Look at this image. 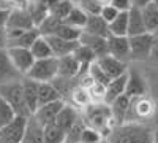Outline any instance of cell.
Segmentation results:
<instances>
[{
  "label": "cell",
  "mask_w": 158,
  "mask_h": 143,
  "mask_svg": "<svg viewBox=\"0 0 158 143\" xmlns=\"http://www.w3.org/2000/svg\"><path fill=\"white\" fill-rule=\"evenodd\" d=\"M81 118H82V121L87 127L95 129L97 132H100L103 140L106 138L111 134V131L115 127L111 108L104 102L89 103V105L81 111Z\"/></svg>",
  "instance_id": "6da1fadb"
},
{
  "label": "cell",
  "mask_w": 158,
  "mask_h": 143,
  "mask_svg": "<svg viewBox=\"0 0 158 143\" xmlns=\"http://www.w3.org/2000/svg\"><path fill=\"white\" fill-rule=\"evenodd\" d=\"M104 140L109 143H153V134L144 124L125 123L115 126Z\"/></svg>",
  "instance_id": "7a4b0ae2"
},
{
  "label": "cell",
  "mask_w": 158,
  "mask_h": 143,
  "mask_svg": "<svg viewBox=\"0 0 158 143\" xmlns=\"http://www.w3.org/2000/svg\"><path fill=\"white\" fill-rule=\"evenodd\" d=\"M0 97L13 108L16 116H24V118L32 116L30 111L27 110L25 100H24L22 80L21 81H13V83H8V84H2L0 86Z\"/></svg>",
  "instance_id": "3957f363"
},
{
  "label": "cell",
  "mask_w": 158,
  "mask_h": 143,
  "mask_svg": "<svg viewBox=\"0 0 158 143\" xmlns=\"http://www.w3.org/2000/svg\"><path fill=\"white\" fill-rule=\"evenodd\" d=\"M57 72H59V62L56 57L40 59L35 60V64L29 70V73L25 75V78L33 80L36 83H51L57 76Z\"/></svg>",
  "instance_id": "277c9868"
},
{
  "label": "cell",
  "mask_w": 158,
  "mask_h": 143,
  "mask_svg": "<svg viewBox=\"0 0 158 143\" xmlns=\"http://www.w3.org/2000/svg\"><path fill=\"white\" fill-rule=\"evenodd\" d=\"M153 34H141L135 37H128L130 43V59L133 60H146L150 59L152 45H153Z\"/></svg>",
  "instance_id": "5b68a950"
},
{
  "label": "cell",
  "mask_w": 158,
  "mask_h": 143,
  "mask_svg": "<svg viewBox=\"0 0 158 143\" xmlns=\"http://www.w3.org/2000/svg\"><path fill=\"white\" fill-rule=\"evenodd\" d=\"M153 111H155V105L147 96L131 99L130 111H128V116H127V123H136V121L149 119L153 114Z\"/></svg>",
  "instance_id": "8992f818"
},
{
  "label": "cell",
  "mask_w": 158,
  "mask_h": 143,
  "mask_svg": "<svg viewBox=\"0 0 158 143\" xmlns=\"http://www.w3.org/2000/svg\"><path fill=\"white\" fill-rule=\"evenodd\" d=\"M5 34H6V49L8 48L30 49V46L40 37L38 29H30V30H8V29H5Z\"/></svg>",
  "instance_id": "52a82bcc"
},
{
  "label": "cell",
  "mask_w": 158,
  "mask_h": 143,
  "mask_svg": "<svg viewBox=\"0 0 158 143\" xmlns=\"http://www.w3.org/2000/svg\"><path fill=\"white\" fill-rule=\"evenodd\" d=\"M27 118L15 116V119L0 129V143H21L25 131Z\"/></svg>",
  "instance_id": "ba28073f"
},
{
  "label": "cell",
  "mask_w": 158,
  "mask_h": 143,
  "mask_svg": "<svg viewBox=\"0 0 158 143\" xmlns=\"http://www.w3.org/2000/svg\"><path fill=\"white\" fill-rule=\"evenodd\" d=\"M8 57L11 60V64L15 65V69L25 76L29 73V70L32 69V65L35 64V57L32 56L30 49H25V48H8L6 49Z\"/></svg>",
  "instance_id": "9c48e42d"
},
{
  "label": "cell",
  "mask_w": 158,
  "mask_h": 143,
  "mask_svg": "<svg viewBox=\"0 0 158 143\" xmlns=\"http://www.w3.org/2000/svg\"><path fill=\"white\" fill-rule=\"evenodd\" d=\"M125 96L128 99H136V97H144L147 96V83L144 76L133 70L128 69L127 72V86H125Z\"/></svg>",
  "instance_id": "30bf717a"
},
{
  "label": "cell",
  "mask_w": 158,
  "mask_h": 143,
  "mask_svg": "<svg viewBox=\"0 0 158 143\" xmlns=\"http://www.w3.org/2000/svg\"><path fill=\"white\" fill-rule=\"evenodd\" d=\"M5 29H8V30H30V29H36V27L33 25V21L27 10L11 8Z\"/></svg>",
  "instance_id": "8fae6325"
},
{
  "label": "cell",
  "mask_w": 158,
  "mask_h": 143,
  "mask_svg": "<svg viewBox=\"0 0 158 143\" xmlns=\"http://www.w3.org/2000/svg\"><path fill=\"white\" fill-rule=\"evenodd\" d=\"M108 56H112L122 62H127L130 59V43L128 37H108Z\"/></svg>",
  "instance_id": "7c38bea8"
},
{
  "label": "cell",
  "mask_w": 158,
  "mask_h": 143,
  "mask_svg": "<svg viewBox=\"0 0 158 143\" xmlns=\"http://www.w3.org/2000/svg\"><path fill=\"white\" fill-rule=\"evenodd\" d=\"M97 64L100 65V69L108 75L109 80H114V78H118L128 72V65L127 62H122L112 56H104L97 59Z\"/></svg>",
  "instance_id": "4fadbf2b"
},
{
  "label": "cell",
  "mask_w": 158,
  "mask_h": 143,
  "mask_svg": "<svg viewBox=\"0 0 158 143\" xmlns=\"http://www.w3.org/2000/svg\"><path fill=\"white\" fill-rule=\"evenodd\" d=\"M63 105H65V100H56V102H52V103H48V105L40 107L35 111V114H32V116L41 126L52 124V123H56L57 114L60 113V110L63 108Z\"/></svg>",
  "instance_id": "5bb4252c"
},
{
  "label": "cell",
  "mask_w": 158,
  "mask_h": 143,
  "mask_svg": "<svg viewBox=\"0 0 158 143\" xmlns=\"http://www.w3.org/2000/svg\"><path fill=\"white\" fill-rule=\"evenodd\" d=\"M22 78L24 76L11 64L6 49H2L0 51V86L13 83V81H21Z\"/></svg>",
  "instance_id": "9a60e30c"
},
{
  "label": "cell",
  "mask_w": 158,
  "mask_h": 143,
  "mask_svg": "<svg viewBox=\"0 0 158 143\" xmlns=\"http://www.w3.org/2000/svg\"><path fill=\"white\" fill-rule=\"evenodd\" d=\"M44 38L48 40L51 51H52V56L56 59L71 56L74 53V49L79 46V42H68V40H63V38L54 37V35H49V37H44Z\"/></svg>",
  "instance_id": "2e32d148"
},
{
  "label": "cell",
  "mask_w": 158,
  "mask_h": 143,
  "mask_svg": "<svg viewBox=\"0 0 158 143\" xmlns=\"http://www.w3.org/2000/svg\"><path fill=\"white\" fill-rule=\"evenodd\" d=\"M79 119H81V111H79L77 108H74L73 105H70V103L65 102L63 108H62L60 113L57 114L56 124L65 132V135H67V132L70 131V129H71Z\"/></svg>",
  "instance_id": "e0dca14e"
},
{
  "label": "cell",
  "mask_w": 158,
  "mask_h": 143,
  "mask_svg": "<svg viewBox=\"0 0 158 143\" xmlns=\"http://www.w3.org/2000/svg\"><path fill=\"white\" fill-rule=\"evenodd\" d=\"M79 43L87 46L92 53L95 54L97 59L108 56V38L103 37H97V35H89V34H81V38H79Z\"/></svg>",
  "instance_id": "ac0fdd59"
},
{
  "label": "cell",
  "mask_w": 158,
  "mask_h": 143,
  "mask_svg": "<svg viewBox=\"0 0 158 143\" xmlns=\"http://www.w3.org/2000/svg\"><path fill=\"white\" fill-rule=\"evenodd\" d=\"M22 92H24V100L27 110L30 111V114H35V111L38 110V83L29 78H22Z\"/></svg>",
  "instance_id": "d6986e66"
},
{
  "label": "cell",
  "mask_w": 158,
  "mask_h": 143,
  "mask_svg": "<svg viewBox=\"0 0 158 143\" xmlns=\"http://www.w3.org/2000/svg\"><path fill=\"white\" fill-rule=\"evenodd\" d=\"M130 102H131V99H128L123 94L118 99H115L109 105L111 113H112V119H114L115 126H120V124L127 123V116H128V111H130Z\"/></svg>",
  "instance_id": "ffe728a7"
},
{
  "label": "cell",
  "mask_w": 158,
  "mask_h": 143,
  "mask_svg": "<svg viewBox=\"0 0 158 143\" xmlns=\"http://www.w3.org/2000/svg\"><path fill=\"white\" fill-rule=\"evenodd\" d=\"M125 86H127V73L111 80L109 84L106 86V91H104V100L103 102L106 105H111L115 99H118L120 96L125 94Z\"/></svg>",
  "instance_id": "44dd1931"
},
{
  "label": "cell",
  "mask_w": 158,
  "mask_h": 143,
  "mask_svg": "<svg viewBox=\"0 0 158 143\" xmlns=\"http://www.w3.org/2000/svg\"><path fill=\"white\" fill-rule=\"evenodd\" d=\"M59 62V72H57V76L60 78H68V80H74L77 78L79 72H81V67H79L77 60L71 56H65V57H60L57 59Z\"/></svg>",
  "instance_id": "7402d4cb"
},
{
  "label": "cell",
  "mask_w": 158,
  "mask_h": 143,
  "mask_svg": "<svg viewBox=\"0 0 158 143\" xmlns=\"http://www.w3.org/2000/svg\"><path fill=\"white\" fill-rule=\"evenodd\" d=\"M21 143H44L43 140V126L40 124L33 116L27 118V124H25V131Z\"/></svg>",
  "instance_id": "603a6c76"
},
{
  "label": "cell",
  "mask_w": 158,
  "mask_h": 143,
  "mask_svg": "<svg viewBox=\"0 0 158 143\" xmlns=\"http://www.w3.org/2000/svg\"><path fill=\"white\" fill-rule=\"evenodd\" d=\"M84 34H89V35H97V37H103V38H108L109 37V27L108 24L103 21V18L100 15H95V16H89L87 18V22L82 29Z\"/></svg>",
  "instance_id": "cb8c5ba5"
},
{
  "label": "cell",
  "mask_w": 158,
  "mask_h": 143,
  "mask_svg": "<svg viewBox=\"0 0 158 143\" xmlns=\"http://www.w3.org/2000/svg\"><path fill=\"white\" fill-rule=\"evenodd\" d=\"M146 25L142 21V15H141V8L131 7L128 10V34L127 37H135V35H141L146 34Z\"/></svg>",
  "instance_id": "d4e9b609"
},
{
  "label": "cell",
  "mask_w": 158,
  "mask_h": 143,
  "mask_svg": "<svg viewBox=\"0 0 158 143\" xmlns=\"http://www.w3.org/2000/svg\"><path fill=\"white\" fill-rule=\"evenodd\" d=\"M73 57L77 60L79 67H81V72H79V75H77V76L89 73V67H90V64H94V62L97 60L95 54L92 53V51H90L87 46H84V45H81V43H79V46L74 49Z\"/></svg>",
  "instance_id": "484cf974"
},
{
  "label": "cell",
  "mask_w": 158,
  "mask_h": 143,
  "mask_svg": "<svg viewBox=\"0 0 158 143\" xmlns=\"http://www.w3.org/2000/svg\"><path fill=\"white\" fill-rule=\"evenodd\" d=\"M56 100H63L59 91L54 87L52 83H38V108L52 103Z\"/></svg>",
  "instance_id": "4316f807"
},
{
  "label": "cell",
  "mask_w": 158,
  "mask_h": 143,
  "mask_svg": "<svg viewBox=\"0 0 158 143\" xmlns=\"http://www.w3.org/2000/svg\"><path fill=\"white\" fill-rule=\"evenodd\" d=\"M141 15H142L144 25H146V30L149 34H155V30L158 29V8L153 3H149L141 8Z\"/></svg>",
  "instance_id": "83f0119b"
},
{
  "label": "cell",
  "mask_w": 158,
  "mask_h": 143,
  "mask_svg": "<svg viewBox=\"0 0 158 143\" xmlns=\"http://www.w3.org/2000/svg\"><path fill=\"white\" fill-rule=\"evenodd\" d=\"M30 53L35 57V60L54 57V56H52V51H51V46H49L48 40H46L44 37H41V35H40L36 40H35V43L30 46Z\"/></svg>",
  "instance_id": "f1b7e54d"
},
{
  "label": "cell",
  "mask_w": 158,
  "mask_h": 143,
  "mask_svg": "<svg viewBox=\"0 0 158 143\" xmlns=\"http://www.w3.org/2000/svg\"><path fill=\"white\" fill-rule=\"evenodd\" d=\"M108 27H109V35L127 37V34H128V11L118 13L117 18L111 24H108Z\"/></svg>",
  "instance_id": "f546056e"
},
{
  "label": "cell",
  "mask_w": 158,
  "mask_h": 143,
  "mask_svg": "<svg viewBox=\"0 0 158 143\" xmlns=\"http://www.w3.org/2000/svg\"><path fill=\"white\" fill-rule=\"evenodd\" d=\"M81 34H82V30H79V29L73 27V25L67 24L65 21H62L52 35L59 37V38H63V40H68V42H79Z\"/></svg>",
  "instance_id": "4dcf8cb0"
},
{
  "label": "cell",
  "mask_w": 158,
  "mask_h": 143,
  "mask_svg": "<svg viewBox=\"0 0 158 143\" xmlns=\"http://www.w3.org/2000/svg\"><path fill=\"white\" fill-rule=\"evenodd\" d=\"M27 11H29V15H30L32 21H33V25H35V27H38V25L49 16V8L44 7L43 3H40L38 0H35V2H30V3H29Z\"/></svg>",
  "instance_id": "1f68e13d"
},
{
  "label": "cell",
  "mask_w": 158,
  "mask_h": 143,
  "mask_svg": "<svg viewBox=\"0 0 158 143\" xmlns=\"http://www.w3.org/2000/svg\"><path fill=\"white\" fill-rule=\"evenodd\" d=\"M70 105H73L74 108H77L79 111H82L89 103H92L90 102V97H89V92L85 89H82V87H79V86H76L71 92H70Z\"/></svg>",
  "instance_id": "d6a6232c"
},
{
  "label": "cell",
  "mask_w": 158,
  "mask_h": 143,
  "mask_svg": "<svg viewBox=\"0 0 158 143\" xmlns=\"http://www.w3.org/2000/svg\"><path fill=\"white\" fill-rule=\"evenodd\" d=\"M43 140L44 143H65V132L56 123L43 126Z\"/></svg>",
  "instance_id": "836d02e7"
},
{
  "label": "cell",
  "mask_w": 158,
  "mask_h": 143,
  "mask_svg": "<svg viewBox=\"0 0 158 143\" xmlns=\"http://www.w3.org/2000/svg\"><path fill=\"white\" fill-rule=\"evenodd\" d=\"M87 18H89L87 13H84L77 5H74V7L71 8V11L68 13V16L65 18L63 21L67 22V24H70V25H73V27L82 30L84 25H85V22H87Z\"/></svg>",
  "instance_id": "e575fe53"
},
{
  "label": "cell",
  "mask_w": 158,
  "mask_h": 143,
  "mask_svg": "<svg viewBox=\"0 0 158 143\" xmlns=\"http://www.w3.org/2000/svg\"><path fill=\"white\" fill-rule=\"evenodd\" d=\"M62 21L59 19V18H56V16H52L51 13H49V16L38 25V32H40V35L41 37H49V35H52L56 32V29L59 27V24H60Z\"/></svg>",
  "instance_id": "d590c367"
},
{
  "label": "cell",
  "mask_w": 158,
  "mask_h": 143,
  "mask_svg": "<svg viewBox=\"0 0 158 143\" xmlns=\"http://www.w3.org/2000/svg\"><path fill=\"white\" fill-rule=\"evenodd\" d=\"M89 75H90L92 80H94V83L101 84V86H104V87H106V86L109 84V81H111L109 78H108V75L100 69V65L97 64V60H95L94 64H90V67H89Z\"/></svg>",
  "instance_id": "8d00e7d4"
},
{
  "label": "cell",
  "mask_w": 158,
  "mask_h": 143,
  "mask_svg": "<svg viewBox=\"0 0 158 143\" xmlns=\"http://www.w3.org/2000/svg\"><path fill=\"white\" fill-rule=\"evenodd\" d=\"M74 7V3L71 2V0H60V2L56 5V7H52L51 8V15L52 16H56V18H59L60 21H63L65 18L68 16V13L71 11V8Z\"/></svg>",
  "instance_id": "74e56055"
},
{
  "label": "cell",
  "mask_w": 158,
  "mask_h": 143,
  "mask_svg": "<svg viewBox=\"0 0 158 143\" xmlns=\"http://www.w3.org/2000/svg\"><path fill=\"white\" fill-rule=\"evenodd\" d=\"M84 129H85V124H84V121L81 118L67 132V135H65V143H79V141H81V135L84 132Z\"/></svg>",
  "instance_id": "f35d334b"
},
{
  "label": "cell",
  "mask_w": 158,
  "mask_h": 143,
  "mask_svg": "<svg viewBox=\"0 0 158 143\" xmlns=\"http://www.w3.org/2000/svg\"><path fill=\"white\" fill-rule=\"evenodd\" d=\"M15 116H16V113L13 111V108L0 97V129H2L3 126H6L8 123H11L13 119H15Z\"/></svg>",
  "instance_id": "ab89813d"
},
{
  "label": "cell",
  "mask_w": 158,
  "mask_h": 143,
  "mask_svg": "<svg viewBox=\"0 0 158 143\" xmlns=\"http://www.w3.org/2000/svg\"><path fill=\"white\" fill-rule=\"evenodd\" d=\"M76 5L81 8L84 13H87L89 16L100 15V11H101V5L97 2V0H79Z\"/></svg>",
  "instance_id": "60d3db41"
},
{
  "label": "cell",
  "mask_w": 158,
  "mask_h": 143,
  "mask_svg": "<svg viewBox=\"0 0 158 143\" xmlns=\"http://www.w3.org/2000/svg\"><path fill=\"white\" fill-rule=\"evenodd\" d=\"M103 141V137L100 132H97L95 129H90L85 126L84 129V132L81 135V141L79 143H101Z\"/></svg>",
  "instance_id": "b9f144b4"
},
{
  "label": "cell",
  "mask_w": 158,
  "mask_h": 143,
  "mask_svg": "<svg viewBox=\"0 0 158 143\" xmlns=\"http://www.w3.org/2000/svg\"><path fill=\"white\" fill-rule=\"evenodd\" d=\"M117 15H118V11H117L114 7H111V5H104V7H101L100 16L103 18V21L106 22V24H111V22L117 18Z\"/></svg>",
  "instance_id": "7bdbcfd3"
},
{
  "label": "cell",
  "mask_w": 158,
  "mask_h": 143,
  "mask_svg": "<svg viewBox=\"0 0 158 143\" xmlns=\"http://www.w3.org/2000/svg\"><path fill=\"white\" fill-rule=\"evenodd\" d=\"M109 5L114 7L118 13H125V11H128L131 7H133L131 5V0H111Z\"/></svg>",
  "instance_id": "ee69618b"
},
{
  "label": "cell",
  "mask_w": 158,
  "mask_h": 143,
  "mask_svg": "<svg viewBox=\"0 0 158 143\" xmlns=\"http://www.w3.org/2000/svg\"><path fill=\"white\" fill-rule=\"evenodd\" d=\"M8 15H10V10L8 8H0V29H5Z\"/></svg>",
  "instance_id": "f6af8a7d"
},
{
  "label": "cell",
  "mask_w": 158,
  "mask_h": 143,
  "mask_svg": "<svg viewBox=\"0 0 158 143\" xmlns=\"http://www.w3.org/2000/svg\"><path fill=\"white\" fill-rule=\"evenodd\" d=\"M150 57L153 60H158V37L153 38V45H152V53H150Z\"/></svg>",
  "instance_id": "bcb514c9"
},
{
  "label": "cell",
  "mask_w": 158,
  "mask_h": 143,
  "mask_svg": "<svg viewBox=\"0 0 158 143\" xmlns=\"http://www.w3.org/2000/svg\"><path fill=\"white\" fill-rule=\"evenodd\" d=\"M153 0H131V5L136 7V8H142V7H146L149 3H152Z\"/></svg>",
  "instance_id": "7dc6e473"
},
{
  "label": "cell",
  "mask_w": 158,
  "mask_h": 143,
  "mask_svg": "<svg viewBox=\"0 0 158 143\" xmlns=\"http://www.w3.org/2000/svg\"><path fill=\"white\" fill-rule=\"evenodd\" d=\"M6 49V34L5 29H0V51Z\"/></svg>",
  "instance_id": "c3c4849f"
},
{
  "label": "cell",
  "mask_w": 158,
  "mask_h": 143,
  "mask_svg": "<svg viewBox=\"0 0 158 143\" xmlns=\"http://www.w3.org/2000/svg\"><path fill=\"white\" fill-rule=\"evenodd\" d=\"M38 2H40V3H43L44 7H48L49 11H51V8H52V7H56V5L60 2V0H38Z\"/></svg>",
  "instance_id": "681fc988"
},
{
  "label": "cell",
  "mask_w": 158,
  "mask_h": 143,
  "mask_svg": "<svg viewBox=\"0 0 158 143\" xmlns=\"http://www.w3.org/2000/svg\"><path fill=\"white\" fill-rule=\"evenodd\" d=\"M2 3H5V5H11V3H13V0H0V8H3Z\"/></svg>",
  "instance_id": "f907efd6"
},
{
  "label": "cell",
  "mask_w": 158,
  "mask_h": 143,
  "mask_svg": "<svg viewBox=\"0 0 158 143\" xmlns=\"http://www.w3.org/2000/svg\"><path fill=\"white\" fill-rule=\"evenodd\" d=\"M97 2H98L101 7H104V5H109V2H111V0H97Z\"/></svg>",
  "instance_id": "816d5d0a"
},
{
  "label": "cell",
  "mask_w": 158,
  "mask_h": 143,
  "mask_svg": "<svg viewBox=\"0 0 158 143\" xmlns=\"http://www.w3.org/2000/svg\"><path fill=\"white\" fill-rule=\"evenodd\" d=\"M153 143H158V132L153 134Z\"/></svg>",
  "instance_id": "f5cc1de1"
},
{
  "label": "cell",
  "mask_w": 158,
  "mask_h": 143,
  "mask_svg": "<svg viewBox=\"0 0 158 143\" xmlns=\"http://www.w3.org/2000/svg\"><path fill=\"white\" fill-rule=\"evenodd\" d=\"M152 3H153V5H155V7L158 8V0H153V2H152Z\"/></svg>",
  "instance_id": "db71d44e"
},
{
  "label": "cell",
  "mask_w": 158,
  "mask_h": 143,
  "mask_svg": "<svg viewBox=\"0 0 158 143\" xmlns=\"http://www.w3.org/2000/svg\"><path fill=\"white\" fill-rule=\"evenodd\" d=\"M153 37H158V29L155 30V34H153Z\"/></svg>",
  "instance_id": "11a10c76"
},
{
  "label": "cell",
  "mask_w": 158,
  "mask_h": 143,
  "mask_svg": "<svg viewBox=\"0 0 158 143\" xmlns=\"http://www.w3.org/2000/svg\"><path fill=\"white\" fill-rule=\"evenodd\" d=\"M71 2H73V3H74V5H76V3H77V2H79V0H71Z\"/></svg>",
  "instance_id": "9f6ffc18"
},
{
  "label": "cell",
  "mask_w": 158,
  "mask_h": 143,
  "mask_svg": "<svg viewBox=\"0 0 158 143\" xmlns=\"http://www.w3.org/2000/svg\"><path fill=\"white\" fill-rule=\"evenodd\" d=\"M101 143H109V141H108V140H103V141H101Z\"/></svg>",
  "instance_id": "6f0895ef"
}]
</instances>
